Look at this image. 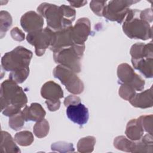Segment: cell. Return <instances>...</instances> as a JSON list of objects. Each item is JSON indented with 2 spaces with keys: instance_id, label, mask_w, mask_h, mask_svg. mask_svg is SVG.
<instances>
[{
  "instance_id": "4dcf8cb0",
  "label": "cell",
  "mask_w": 153,
  "mask_h": 153,
  "mask_svg": "<svg viewBox=\"0 0 153 153\" xmlns=\"http://www.w3.org/2000/svg\"><path fill=\"white\" fill-rule=\"evenodd\" d=\"M106 1H91L90 3V7L96 15L98 16H102L103 10L106 5Z\"/></svg>"
},
{
  "instance_id": "7a4b0ae2",
  "label": "cell",
  "mask_w": 153,
  "mask_h": 153,
  "mask_svg": "<svg viewBox=\"0 0 153 153\" xmlns=\"http://www.w3.org/2000/svg\"><path fill=\"white\" fill-rule=\"evenodd\" d=\"M0 100L2 113L10 117L21 111L26 106L27 98L22 88L9 79L1 84Z\"/></svg>"
},
{
  "instance_id": "e0dca14e",
  "label": "cell",
  "mask_w": 153,
  "mask_h": 153,
  "mask_svg": "<svg viewBox=\"0 0 153 153\" xmlns=\"http://www.w3.org/2000/svg\"><path fill=\"white\" fill-rule=\"evenodd\" d=\"M131 59L137 60L142 58H153L152 42L145 44L142 42H137L133 44L130 51Z\"/></svg>"
},
{
  "instance_id": "4fadbf2b",
  "label": "cell",
  "mask_w": 153,
  "mask_h": 153,
  "mask_svg": "<svg viewBox=\"0 0 153 153\" xmlns=\"http://www.w3.org/2000/svg\"><path fill=\"white\" fill-rule=\"evenodd\" d=\"M20 25L25 32L30 33L42 29L44 19L39 14L30 11L22 16Z\"/></svg>"
},
{
  "instance_id": "ffe728a7",
  "label": "cell",
  "mask_w": 153,
  "mask_h": 153,
  "mask_svg": "<svg viewBox=\"0 0 153 153\" xmlns=\"http://www.w3.org/2000/svg\"><path fill=\"white\" fill-rule=\"evenodd\" d=\"M0 149L1 153H18L21 152L11 134L5 131H1Z\"/></svg>"
},
{
  "instance_id": "83f0119b",
  "label": "cell",
  "mask_w": 153,
  "mask_h": 153,
  "mask_svg": "<svg viewBox=\"0 0 153 153\" xmlns=\"http://www.w3.org/2000/svg\"><path fill=\"white\" fill-rule=\"evenodd\" d=\"M51 150L59 152H74L73 144L65 142H57L53 143L51 146Z\"/></svg>"
},
{
  "instance_id": "d4e9b609",
  "label": "cell",
  "mask_w": 153,
  "mask_h": 153,
  "mask_svg": "<svg viewBox=\"0 0 153 153\" xmlns=\"http://www.w3.org/2000/svg\"><path fill=\"white\" fill-rule=\"evenodd\" d=\"M33 133L38 138L45 137L50 130L49 123L47 120L43 119L39 121H37L33 126Z\"/></svg>"
},
{
  "instance_id": "1f68e13d",
  "label": "cell",
  "mask_w": 153,
  "mask_h": 153,
  "mask_svg": "<svg viewBox=\"0 0 153 153\" xmlns=\"http://www.w3.org/2000/svg\"><path fill=\"white\" fill-rule=\"evenodd\" d=\"M10 35L14 40L19 42L23 41L25 38V33L17 27H15L11 30Z\"/></svg>"
},
{
  "instance_id": "52a82bcc",
  "label": "cell",
  "mask_w": 153,
  "mask_h": 153,
  "mask_svg": "<svg viewBox=\"0 0 153 153\" xmlns=\"http://www.w3.org/2000/svg\"><path fill=\"white\" fill-rule=\"evenodd\" d=\"M138 2V1H109L104 8L102 16L110 21L121 23L130 10L129 7Z\"/></svg>"
},
{
  "instance_id": "484cf974",
  "label": "cell",
  "mask_w": 153,
  "mask_h": 153,
  "mask_svg": "<svg viewBox=\"0 0 153 153\" xmlns=\"http://www.w3.org/2000/svg\"><path fill=\"white\" fill-rule=\"evenodd\" d=\"M25 120L23 117L22 111L19 113L13 115L9 118V126L14 130H19L24 126Z\"/></svg>"
},
{
  "instance_id": "277c9868",
  "label": "cell",
  "mask_w": 153,
  "mask_h": 153,
  "mask_svg": "<svg viewBox=\"0 0 153 153\" xmlns=\"http://www.w3.org/2000/svg\"><path fill=\"white\" fill-rule=\"evenodd\" d=\"M85 50V45L73 44L53 53V59L56 63L66 66L75 73L81 71V59Z\"/></svg>"
},
{
  "instance_id": "e575fe53",
  "label": "cell",
  "mask_w": 153,
  "mask_h": 153,
  "mask_svg": "<svg viewBox=\"0 0 153 153\" xmlns=\"http://www.w3.org/2000/svg\"><path fill=\"white\" fill-rule=\"evenodd\" d=\"M45 103L50 111H56L59 109L60 106V100H46Z\"/></svg>"
},
{
  "instance_id": "ac0fdd59",
  "label": "cell",
  "mask_w": 153,
  "mask_h": 153,
  "mask_svg": "<svg viewBox=\"0 0 153 153\" xmlns=\"http://www.w3.org/2000/svg\"><path fill=\"white\" fill-rule=\"evenodd\" d=\"M134 68L138 70L146 78H152L153 76V58H142L131 59Z\"/></svg>"
},
{
  "instance_id": "4316f807",
  "label": "cell",
  "mask_w": 153,
  "mask_h": 153,
  "mask_svg": "<svg viewBox=\"0 0 153 153\" xmlns=\"http://www.w3.org/2000/svg\"><path fill=\"white\" fill-rule=\"evenodd\" d=\"M29 74V68H27L17 71L11 72L9 74V79L17 84H20L26 79Z\"/></svg>"
},
{
  "instance_id": "836d02e7",
  "label": "cell",
  "mask_w": 153,
  "mask_h": 153,
  "mask_svg": "<svg viewBox=\"0 0 153 153\" xmlns=\"http://www.w3.org/2000/svg\"><path fill=\"white\" fill-rule=\"evenodd\" d=\"M81 102V99L79 97L75 95H69L65 99L64 105L66 107L70 105H75Z\"/></svg>"
},
{
  "instance_id": "5b68a950",
  "label": "cell",
  "mask_w": 153,
  "mask_h": 153,
  "mask_svg": "<svg viewBox=\"0 0 153 153\" xmlns=\"http://www.w3.org/2000/svg\"><path fill=\"white\" fill-rule=\"evenodd\" d=\"M32 52L26 48L18 46L10 52L6 53L1 59L2 68L11 72H15L29 68Z\"/></svg>"
},
{
  "instance_id": "d6a6232c",
  "label": "cell",
  "mask_w": 153,
  "mask_h": 153,
  "mask_svg": "<svg viewBox=\"0 0 153 153\" xmlns=\"http://www.w3.org/2000/svg\"><path fill=\"white\" fill-rule=\"evenodd\" d=\"M139 17L143 21L149 23L152 22V11L151 8H147L140 11Z\"/></svg>"
},
{
  "instance_id": "603a6c76",
  "label": "cell",
  "mask_w": 153,
  "mask_h": 153,
  "mask_svg": "<svg viewBox=\"0 0 153 153\" xmlns=\"http://www.w3.org/2000/svg\"><path fill=\"white\" fill-rule=\"evenodd\" d=\"M14 140L20 146H27L32 143L34 137L30 131L25 130L17 133L14 136Z\"/></svg>"
},
{
  "instance_id": "d6986e66",
  "label": "cell",
  "mask_w": 153,
  "mask_h": 153,
  "mask_svg": "<svg viewBox=\"0 0 153 153\" xmlns=\"http://www.w3.org/2000/svg\"><path fill=\"white\" fill-rule=\"evenodd\" d=\"M143 132L144 130L138 119H132L127 123L125 133L129 139L139 140L143 136Z\"/></svg>"
},
{
  "instance_id": "6da1fadb",
  "label": "cell",
  "mask_w": 153,
  "mask_h": 153,
  "mask_svg": "<svg viewBox=\"0 0 153 153\" xmlns=\"http://www.w3.org/2000/svg\"><path fill=\"white\" fill-rule=\"evenodd\" d=\"M39 14L47 20L48 27L54 32L72 26L76 11L70 6H57L47 2L41 4L37 8Z\"/></svg>"
},
{
  "instance_id": "5bb4252c",
  "label": "cell",
  "mask_w": 153,
  "mask_h": 153,
  "mask_svg": "<svg viewBox=\"0 0 153 153\" xmlns=\"http://www.w3.org/2000/svg\"><path fill=\"white\" fill-rule=\"evenodd\" d=\"M41 94L46 100H56L63 97V91L59 84L53 81H49L42 86Z\"/></svg>"
},
{
  "instance_id": "d590c367",
  "label": "cell",
  "mask_w": 153,
  "mask_h": 153,
  "mask_svg": "<svg viewBox=\"0 0 153 153\" xmlns=\"http://www.w3.org/2000/svg\"><path fill=\"white\" fill-rule=\"evenodd\" d=\"M70 5L75 8H79L85 5L87 3V1H69Z\"/></svg>"
},
{
  "instance_id": "9c48e42d",
  "label": "cell",
  "mask_w": 153,
  "mask_h": 153,
  "mask_svg": "<svg viewBox=\"0 0 153 153\" xmlns=\"http://www.w3.org/2000/svg\"><path fill=\"white\" fill-rule=\"evenodd\" d=\"M117 76L119 83L129 85L136 91H142L144 88L145 80L136 74L133 68L127 63H124L118 65Z\"/></svg>"
},
{
  "instance_id": "44dd1931",
  "label": "cell",
  "mask_w": 153,
  "mask_h": 153,
  "mask_svg": "<svg viewBox=\"0 0 153 153\" xmlns=\"http://www.w3.org/2000/svg\"><path fill=\"white\" fill-rule=\"evenodd\" d=\"M114 146L117 149L122 151L135 152L136 141L131 140L124 136H119L114 139Z\"/></svg>"
},
{
  "instance_id": "9a60e30c",
  "label": "cell",
  "mask_w": 153,
  "mask_h": 153,
  "mask_svg": "<svg viewBox=\"0 0 153 153\" xmlns=\"http://www.w3.org/2000/svg\"><path fill=\"white\" fill-rule=\"evenodd\" d=\"M129 102L136 108L145 109L152 107L153 105L152 87L139 93H136Z\"/></svg>"
},
{
  "instance_id": "f546056e",
  "label": "cell",
  "mask_w": 153,
  "mask_h": 153,
  "mask_svg": "<svg viewBox=\"0 0 153 153\" xmlns=\"http://www.w3.org/2000/svg\"><path fill=\"white\" fill-rule=\"evenodd\" d=\"M144 131L152 134V115H142L137 118Z\"/></svg>"
},
{
  "instance_id": "7c38bea8",
  "label": "cell",
  "mask_w": 153,
  "mask_h": 153,
  "mask_svg": "<svg viewBox=\"0 0 153 153\" xmlns=\"http://www.w3.org/2000/svg\"><path fill=\"white\" fill-rule=\"evenodd\" d=\"M66 113L68 118L71 121L80 126L85 124L89 118L88 108L81 102L68 106Z\"/></svg>"
},
{
  "instance_id": "3957f363",
  "label": "cell",
  "mask_w": 153,
  "mask_h": 153,
  "mask_svg": "<svg viewBox=\"0 0 153 153\" xmlns=\"http://www.w3.org/2000/svg\"><path fill=\"white\" fill-rule=\"evenodd\" d=\"M140 11L137 9H130L122 27L124 33L129 38L145 41L152 38V29L149 23L139 17Z\"/></svg>"
},
{
  "instance_id": "8fae6325",
  "label": "cell",
  "mask_w": 153,
  "mask_h": 153,
  "mask_svg": "<svg viewBox=\"0 0 153 153\" xmlns=\"http://www.w3.org/2000/svg\"><path fill=\"white\" fill-rule=\"evenodd\" d=\"M72 26L54 32L50 49L54 53L64 48L70 47L74 44L71 37V28Z\"/></svg>"
},
{
  "instance_id": "ba28073f",
  "label": "cell",
  "mask_w": 153,
  "mask_h": 153,
  "mask_svg": "<svg viewBox=\"0 0 153 153\" xmlns=\"http://www.w3.org/2000/svg\"><path fill=\"white\" fill-rule=\"evenodd\" d=\"M53 35V31L48 27L30 33L26 36L27 41L35 48L37 56H42L47 48H50Z\"/></svg>"
},
{
  "instance_id": "2e32d148",
  "label": "cell",
  "mask_w": 153,
  "mask_h": 153,
  "mask_svg": "<svg viewBox=\"0 0 153 153\" xmlns=\"http://www.w3.org/2000/svg\"><path fill=\"white\" fill-rule=\"evenodd\" d=\"M22 112L26 121H39L44 119L46 114L44 108L38 103H32L29 106L26 105Z\"/></svg>"
},
{
  "instance_id": "cb8c5ba5",
  "label": "cell",
  "mask_w": 153,
  "mask_h": 153,
  "mask_svg": "<svg viewBox=\"0 0 153 153\" xmlns=\"http://www.w3.org/2000/svg\"><path fill=\"white\" fill-rule=\"evenodd\" d=\"M12 25V17L10 14L6 11L0 12V33L2 38Z\"/></svg>"
},
{
  "instance_id": "f1b7e54d",
  "label": "cell",
  "mask_w": 153,
  "mask_h": 153,
  "mask_svg": "<svg viewBox=\"0 0 153 153\" xmlns=\"http://www.w3.org/2000/svg\"><path fill=\"white\" fill-rule=\"evenodd\" d=\"M118 94L122 99L129 101L136 94V90L129 85L121 84L119 88Z\"/></svg>"
},
{
  "instance_id": "30bf717a",
  "label": "cell",
  "mask_w": 153,
  "mask_h": 153,
  "mask_svg": "<svg viewBox=\"0 0 153 153\" xmlns=\"http://www.w3.org/2000/svg\"><path fill=\"white\" fill-rule=\"evenodd\" d=\"M91 32V23L88 19H79L71 28V37L74 44L84 45Z\"/></svg>"
},
{
  "instance_id": "7402d4cb",
  "label": "cell",
  "mask_w": 153,
  "mask_h": 153,
  "mask_svg": "<svg viewBox=\"0 0 153 153\" xmlns=\"http://www.w3.org/2000/svg\"><path fill=\"white\" fill-rule=\"evenodd\" d=\"M96 138L94 136H88L79 140L77 143V150L79 152H91L94 149L96 143Z\"/></svg>"
},
{
  "instance_id": "8992f818",
  "label": "cell",
  "mask_w": 153,
  "mask_h": 153,
  "mask_svg": "<svg viewBox=\"0 0 153 153\" xmlns=\"http://www.w3.org/2000/svg\"><path fill=\"white\" fill-rule=\"evenodd\" d=\"M53 75L59 79L67 90L74 94H81L84 88L82 81L76 75V73L71 69L59 65L53 69Z\"/></svg>"
}]
</instances>
